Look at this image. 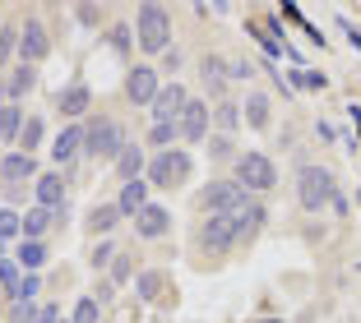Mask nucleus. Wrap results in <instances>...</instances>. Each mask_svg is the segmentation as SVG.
<instances>
[{
    "mask_svg": "<svg viewBox=\"0 0 361 323\" xmlns=\"http://www.w3.org/2000/svg\"><path fill=\"white\" fill-rule=\"evenodd\" d=\"M70 323H102V305H97L93 296H79V300H75V314H70Z\"/></svg>",
    "mask_w": 361,
    "mask_h": 323,
    "instance_id": "obj_32",
    "label": "nucleus"
},
{
    "mask_svg": "<svg viewBox=\"0 0 361 323\" xmlns=\"http://www.w3.org/2000/svg\"><path fill=\"white\" fill-rule=\"evenodd\" d=\"M116 245H111V240H97V245H93V254H88V263H93V268L97 272H102V268H111V263H116Z\"/></svg>",
    "mask_w": 361,
    "mask_h": 323,
    "instance_id": "obj_33",
    "label": "nucleus"
},
{
    "mask_svg": "<svg viewBox=\"0 0 361 323\" xmlns=\"http://www.w3.org/2000/svg\"><path fill=\"white\" fill-rule=\"evenodd\" d=\"M37 319H42V305H37V300H14L10 323H37Z\"/></svg>",
    "mask_w": 361,
    "mask_h": 323,
    "instance_id": "obj_34",
    "label": "nucleus"
},
{
    "mask_svg": "<svg viewBox=\"0 0 361 323\" xmlns=\"http://www.w3.org/2000/svg\"><path fill=\"white\" fill-rule=\"evenodd\" d=\"M116 208H121V217H139V213L149 208V180H130V185H121Z\"/></svg>",
    "mask_w": 361,
    "mask_h": 323,
    "instance_id": "obj_17",
    "label": "nucleus"
},
{
    "mask_svg": "<svg viewBox=\"0 0 361 323\" xmlns=\"http://www.w3.org/2000/svg\"><path fill=\"white\" fill-rule=\"evenodd\" d=\"M42 139H47V120L42 115H28V125L19 129V153H37V148H42Z\"/></svg>",
    "mask_w": 361,
    "mask_h": 323,
    "instance_id": "obj_26",
    "label": "nucleus"
},
{
    "mask_svg": "<svg viewBox=\"0 0 361 323\" xmlns=\"http://www.w3.org/2000/svg\"><path fill=\"white\" fill-rule=\"evenodd\" d=\"M297 198L306 213H324L338 203V185H334L329 167H315V162H301L297 167Z\"/></svg>",
    "mask_w": 361,
    "mask_h": 323,
    "instance_id": "obj_3",
    "label": "nucleus"
},
{
    "mask_svg": "<svg viewBox=\"0 0 361 323\" xmlns=\"http://www.w3.org/2000/svg\"><path fill=\"white\" fill-rule=\"evenodd\" d=\"M176 125H180V139H185V144H204L209 129H213V106H204V97H190Z\"/></svg>",
    "mask_w": 361,
    "mask_h": 323,
    "instance_id": "obj_9",
    "label": "nucleus"
},
{
    "mask_svg": "<svg viewBox=\"0 0 361 323\" xmlns=\"http://www.w3.org/2000/svg\"><path fill=\"white\" fill-rule=\"evenodd\" d=\"M209 157L227 162V157H232V139H227V134H213V139H209Z\"/></svg>",
    "mask_w": 361,
    "mask_h": 323,
    "instance_id": "obj_37",
    "label": "nucleus"
},
{
    "mask_svg": "<svg viewBox=\"0 0 361 323\" xmlns=\"http://www.w3.org/2000/svg\"><path fill=\"white\" fill-rule=\"evenodd\" d=\"M162 286H167V277H162L158 268H149V272H139V281H135V291H139V300H158V296H162Z\"/></svg>",
    "mask_w": 361,
    "mask_h": 323,
    "instance_id": "obj_28",
    "label": "nucleus"
},
{
    "mask_svg": "<svg viewBox=\"0 0 361 323\" xmlns=\"http://www.w3.org/2000/svg\"><path fill=\"white\" fill-rule=\"evenodd\" d=\"M32 84H37V65H14L10 79H5V93H10V102H19L23 93H32Z\"/></svg>",
    "mask_w": 361,
    "mask_h": 323,
    "instance_id": "obj_20",
    "label": "nucleus"
},
{
    "mask_svg": "<svg viewBox=\"0 0 361 323\" xmlns=\"http://www.w3.org/2000/svg\"><path fill=\"white\" fill-rule=\"evenodd\" d=\"M250 74H255V70H250L245 61H232V79H250Z\"/></svg>",
    "mask_w": 361,
    "mask_h": 323,
    "instance_id": "obj_43",
    "label": "nucleus"
},
{
    "mask_svg": "<svg viewBox=\"0 0 361 323\" xmlns=\"http://www.w3.org/2000/svg\"><path fill=\"white\" fill-rule=\"evenodd\" d=\"M255 203V194L250 189H241L236 180H213V185H204V194H200V213H245Z\"/></svg>",
    "mask_w": 361,
    "mask_h": 323,
    "instance_id": "obj_7",
    "label": "nucleus"
},
{
    "mask_svg": "<svg viewBox=\"0 0 361 323\" xmlns=\"http://www.w3.org/2000/svg\"><path fill=\"white\" fill-rule=\"evenodd\" d=\"M32 198H37V208L65 213V176H61V171H47V176H37V180H32Z\"/></svg>",
    "mask_w": 361,
    "mask_h": 323,
    "instance_id": "obj_11",
    "label": "nucleus"
},
{
    "mask_svg": "<svg viewBox=\"0 0 361 323\" xmlns=\"http://www.w3.org/2000/svg\"><path fill=\"white\" fill-rule=\"evenodd\" d=\"M75 19L84 23V28H97V23H102V10H97V5H75Z\"/></svg>",
    "mask_w": 361,
    "mask_h": 323,
    "instance_id": "obj_38",
    "label": "nucleus"
},
{
    "mask_svg": "<svg viewBox=\"0 0 361 323\" xmlns=\"http://www.w3.org/2000/svg\"><path fill=\"white\" fill-rule=\"evenodd\" d=\"M135 42L139 51H149V56H167L171 51V14L162 10V5H139L135 14Z\"/></svg>",
    "mask_w": 361,
    "mask_h": 323,
    "instance_id": "obj_4",
    "label": "nucleus"
},
{
    "mask_svg": "<svg viewBox=\"0 0 361 323\" xmlns=\"http://www.w3.org/2000/svg\"><path fill=\"white\" fill-rule=\"evenodd\" d=\"M292 84H297V88H324V74H319V70H306V65H297V70H292Z\"/></svg>",
    "mask_w": 361,
    "mask_h": 323,
    "instance_id": "obj_35",
    "label": "nucleus"
},
{
    "mask_svg": "<svg viewBox=\"0 0 361 323\" xmlns=\"http://www.w3.org/2000/svg\"><path fill=\"white\" fill-rule=\"evenodd\" d=\"M116 222H121L116 203H97V208L88 213V236H106V231H116Z\"/></svg>",
    "mask_w": 361,
    "mask_h": 323,
    "instance_id": "obj_24",
    "label": "nucleus"
},
{
    "mask_svg": "<svg viewBox=\"0 0 361 323\" xmlns=\"http://www.w3.org/2000/svg\"><path fill=\"white\" fill-rule=\"evenodd\" d=\"M14 46H19V28H0V61H10Z\"/></svg>",
    "mask_w": 361,
    "mask_h": 323,
    "instance_id": "obj_39",
    "label": "nucleus"
},
{
    "mask_svg": "<svg viewBox=\"0 0 361 323\" xmlns=\"http://www.w3.org/2000/svg\"><path fill=\"white\" fill-rule=\"evenodd\" d=\"M185 102H190V93H185L180 84H167V88L158 93V102L149 106V111H153V125H162V120H180Z\"/></svg>",
    "mask_w": 361,
    "mask_h": 323,
    "instance_id": "obj_12",
    "label": "nucleus"
},
{
    "mask_svg": "<svg viewBox=\"0 0 361 323\" xmlns=\"http://www.w3.org/2000/svg\"><path fill=\"white\" fill-rule=\"evenodd\" d=\"M176 139H180V125H176V120H162V125L149 129V148H153V153H171V148H176Z\"/></svg>",
    "mask_w": 361,
    "mask_h": 323,
    "instance_id": "obj_27",
    "label": "nucleus"
},
{
    "mask_svg": "<svg viewBox=\"0 0 361 323\" xmlns=\"http://www.w3.org/2000/svg\"><path fill=\"white\" fill-rule=\"evenodd\" d=\"M264 217H269V208L255 198L245 213H213V217H204L200 231H195V240H200L204 254H227V250H236L241 240L255 236V231L264 227Z\"/></svg>",
    "mask_w": 361,
    "mask_h": 323,
    "instance_id": "obj_1",
    "label": "nucleus"
},
{
    "mask_svg": "<svg viewBox=\"0 0 361 323\" xmlns=\"http://www.w3.org/2000/svg\"><path fill=\"white\" fill-rule=\"evenodd\" d=\"M93 106V93H88L84 84H70L65 93H56V111L61 115H70V120H79V115Z\"/></svg>",
    "mask_w": 361,
    "mask_h": 323,
    "instance_id": "obj_18",
    "label": "nucleus"
},
{
    "mask_svg": "<svg viewBox=\"0 0 361 323\" xmlns=\"http://www.w3.org/2000/svg\"><path fill=\"white\" fill-rule=\"evenodd\" d=\"M0 180L5 185H23V180H37V162H32L28 153H5L0 157Z\"/></svg>",
    "mask_w": 361,
    "mask_h": 323,
    "instance_id": "obj_13",
    "label": "nucleus"
},
{
    "mask_svg": "<svg viewBox=\"0 0 361 323\" xmlns=\"http://www.w3.org/2000/svg\"><path fill=\"white\" fill-rule=\"evenodd\" d=\"M14 263H19L23 272H37L47 263V240H19V254H14Z\"/></svg>",
    "mask_w": 361,
    "mask_h": 323,
    "instance_id": "obj_23",
    "label": "nucleus"
},
{
    "mask_svg": "<svg viewBox=\"0 0 361 323\" xmlns=\"http://www.w3.org/2000/svg\"><path fill=\"white\" fill-rule=\"evenodd\" d=\"M0 286H5V296H19V286H23V268L14 259H0Z\"/></svg>",
    "mask_w": 361,
    "mask_h": 323,
    "instance_id": "obj_31",
    "label": "nucleus"
},
{
    "mask_svg": "<svg viewBox=\"0 0 361 323\" xmlns=\"http://www.w3.org/2000/svg\"><path fill=\"white\" fill-rule=\"evenodd\" d=\"M37 296H42V277L37 272H23V286H19L14 300H37Z\"/></svg>",
    "mask_w": 361,
    "mask_h": 323,
    "instance_id": "obj_36",
    "label": "nucleus"
},
{
    "mask_svg": "<svg viewBox=\"0 0 361 323\" xmlns=\"http://www.w3.org/2000/svg\"><path fill=\"white\" fill-rule=\"evenodd\" d=\"M116 167H121V180L130 185V180H144V171H149V157H144V148H139V144H130L126 153H121Z\"/></svg>",
    "mask_w": 361,
    "mask_h": 323,
    "instance_id": "obj_21",
    "label": "nucleus"
},
{
    "mask_svg": "<svg viewBox=\"0 0 361 323\" xmlns=\"http://www.w3.org/2000/svg\"><path fill=\"white\" fill-rule=\"evenodd\" d=\"M241 106H236V102H218V106H213V125H218V129H223V134H227V129H236V125H241Z\"/></svg>",
    "mask_w": 361,
    "mask_h": 323,
    "instance_id": "obj_30",
    "label": "nucleus"
},
{
    "mask_svg": "<svg viewBox=\"0 0 361 323\" xmlns=\"http://www.w3.org/2000/svg\"><path fill=\"white\" fill-rule=\"evenodd\" d=\"M130 272H135V259H130V254H116V263H111V281H126Z\"/></svg>",
    "mask_w": 361,
    "mask_h": 323,
    "instance_id": "obj_40",
    "label": "nucleus"
},
{
    "mask_svg": "<svg viewBox=\"0 0 361 323\" xmlns=\"http://www.w3.org/2000/svg\"><path fill=\"white\" fill-rule=\"evenodd\" d=\"M158 93H162L158 70H153V65H130V74H126V97H130V106H153V102H158Z\"/></svg>",
    "mask_w": 361,
    "mask_h": 323,
    "instance_id": "obj_8",
    "label": "nucleus"
},
{
    "mask_svg": "<svg viewBox=\"0 0 361 323\" xmlns=\"http://www.w3.org/2000/svg\"><path fill=\"white\" fill-rule=\"evenodd\" d=\"M0 259H10V254H5V240H0Z\"/></svg>",
    "mask_w": 361,
    "mask_h": 323,
    "instance_id": "obj_44",
    "label": "nucleus"
},
{
    "mask_svg": "<svg viewBox=\"0 0 361 323\" xmlns=\"http://www.w3.org/2000/svg\"><path fill=\"white\" fill-rule=\"evenodd\" d=\"M111 46H116L121 56L130 51V28H126V23H121V28H111Z\"/></svg>",
    "mask_w": 361,
    "mask_h": 323,
    "instance_id": "obj_41",
    "label": "nucleus"
},
{
    "mask_svg": "<svg viewBox=\"0 0 361 323\" xmlns=\"http://www.w3.org/2000/svg\"><path fill=\"white\" fill-rule=\"evenodd\" d=\"M51 222H61V213L37 208V203H32V208L23 213V240H42L47 231H51Z\"/></svg>",
    "mask_w": 361,
    "mask_h": 323,
    "instance_id": "obj_19",
    "label": "nucleus"
},
{
    "mask_svg": "<svg viewBox=\"0 0 361 323\" xmlns=\"http://www.w3.org/2000/svg\"><path fill=\"white\" fill-rule=\"evenodd\" d=\"M126 148H130V139H126V125H121V120L93 115L84 125V157H93V162H121Z\"/></svg>",
    "mask_w": 361,
    "mask_h": 323,
    "instance_id": "obj_2",
    "label": "nucleus"
},
{
    "mask_svg": "<svg viewBox=\"0 0 361 323\" xmlns=\"http://www.w3.org/2000/svg\"><path fill=\"white\" fill-rule=\"evenodd\" d=\"M200 74H204V93L209 97H218L227 84H232V61H223V56H204V65H200Z\"/></svg>",
    "mask_w": 361,
    "mask_h": 323,
    "instance_id": "obj_15",
    "label": "nucleus"
},
{
    "mask_svg": "<svg viewBox=\"0 0 361 323\" xmlns=\"http://www.w3.org/2000/svg\"><path fill=\"white\" fill-rule=\"evenodd\" d=\"M135 231H139L144 240H158V236H167V231H171V213L162 208V203H149V208H144V213L135 217Z\"/></svg>",
    "mask_w": 361,
    "mask_h": 323,
    "instance_id": "obj_16",
    "label": "nucleus"
},
{
    "mask_svg": "<svg viewBox=\"0 0 361 323\" xmlns=\"http://www.w3.org/2000/svg\"><path fill=\"white\" fill-rule=\"evenodd\" d=\"M75 157H84V125H65L51 144V162L65 167V162H75Z\"/></svg>",
    "mask_w": 361,
    "mask_h": 323,
    "instance_id": "obj_14",
    "label": "nucleus"
},
{
    "mask_svg": "<svg viewBox=\"0 0 361 323\" xmlns=\"http://www.w3.org/2000/svg\"><path fill=\"white\" fill-rule=\"evenodd\" d=\"M28 125L19 111V102H0V144H10V139H19V129Z\"/></svg>",
    "mask_w": 361,
    "mask_h": 323,
    "instance_id": "obj_25",
    "label": "nucleus"
},
{
    "mask_svg": "<svg viewBox=\"0 0 361 323\" xmlns=\"http://www.w3.org/2000/svg\"><path fill=\"white\" fill-rule=\"evenodd\" d=\"M255 323H283V319H255Z\"/></svg>",
    "mask_w": 361,
    "mask_h": 323,
    "instance_id": "obj_45",
    "label": "nucleus"
},
{
    "mask_svg": "<svg viewBox=\"0 0 361 323\" xmlns=\"http://www.w3.org/2000/svg\"><path fill=\"white\" fill-rule=\"evenodd\" d=\"M47 51H51V32H47V23L42 19H28L19 28V65L47 61Z\"/></svg>",
    "mask_w": 361,
    "mask_h": 323,
    "instance_id": "obj_10",
    "label": "nucleus"
},
{
    "mask_svg": "<svg viewBox=\"0 0 361 323\" xmlns=\"http://www.w3.org/2000/svg\"><path fill=\"white\" fill-rule=\"evenodd\" d=\"M23 240V213L10 208V203H0V240Z\"/></svg>",
    "mask_w": 361,
    "mask_h": 323,
    "instance_id": "obj_29",
    "label": "nucleus"
},
{
    "mask_svg": "<svg viewBox=\"0 0 361 323\" xmlns=\"http://www.w3.org/2000/svg\"><path fill=\"white\" fill-rule=\"evenodd\" d=\"M190 176H195V157L185 153V148H171V153H153V157H149V171H144V180H149V185H162V189L185 185Z\"/></svg>",
    "mask_w": 361,
    "mask_h": 323,
    "instance_id": "obj_5",
    "label": "nucleus"
},
{
    "mask_svg": "<svg viewBox=\"0 0 361 323\" xmlns=\"http://www.w3.org/2000/svg\"><path fill=\"white\" fill-rule=\"evenodd\" d=\"M37 323H70V319H61V310H56V305H42V319Z\"/></svg>",
    "mask_w": 361,
    "mask_h": 323,
    "instance_id": "obj_42",
    "label": "nucleus"
},
{
    "mask_svg": "<svg viewBox=\"0 0 361 323\" xmlns=\"http://www.w3.org/2000/svg\"><path fill=\"white\" fill-rule=\"evenodd\" d=\"M232 180L241 189H250V194H269V189L278 185V167H274V157H264V153H236V171H232Z\"/></svg>",
    "mask_w": 361,
    "mask_h": 323,
    "instance_id": "obj_6",
    "label": "nucleus"
},
{
    "mask_svg": "<svg viewBox=\"0 0 361 323\" xmlns=\"http://www.w3.org/2000/svg\"><path fill=\"white\" fill-rule=\"evenodd\" d=\"M269 93H250L245 97V125L250 129H269V120H274V111H269Z\"/></svg>",
    "mask_w": 361,
    "mask_h": 323,
    "instance_id": "obj_22",
    "label": "nucleus"
}]
</instances>
